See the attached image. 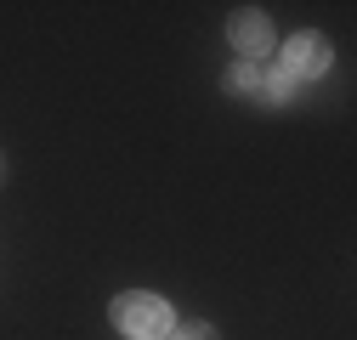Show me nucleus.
<instances>
[{
  "label": "nucleus",
  "instance_id": "423d86ee",
  "mask_svg": "<svg viewBox=\"0 0 357 340\" xmlns=\"http://www.w3.org/2000/svg\"><path fill=\"white\" fill-rule=\"evenodd\" d=\"M170 340H215V334H210V323H176Z\"/></svg>",
  "mask_w": 357,
  "mask_h": 340
},
{
  "label": "nucleus",
  "instance_id": "f03ea898",
  "mask_svg": "<svg viewBox=\"0 0 357 340\" xmlns=\"http://www.w3.org/2000/svg\"><path fill=\"white\" fill-rule=\"evenodd\" d=\"M329 68V40L324 34H295L289 46H284V74L289 79H312V74H324Z\"/></svg>",
  "mask_w": 357,
  "mask_h": 340
},
{
  "label": "nucleus",
  "instance_id": "f257e3e1",
  "mask_svg": "<svg viewBox=\"0 0 357 340\" xmlns=\"http://www.w3.org/2000/svg\"><path fill=\"white\" fill-rule=\"evenodd\" d=\"M114 329L130 334V340H165V334L176 329V318H170V307L159 301V295L130 289V295H119V301H114Z\"/></svg>",
  "mask_w": 357,
  "mask_h": 340
},
{
  "label": "nucleus",
  "instance_id": "39448f33",
  "mask_svg": "<svg viewBox=\"0 0 357 340\" xmlns=\"http://www.w3.org/2000/svg\"><path fill=\"white\" fill-rule=\"evenodd\" d=\"M227 91H261V68H255V63H238V68L227 74Z\"/></svg>",
  "mask_w": 357,
  "mask_h": 340
},
{
  "label": "nucleus",
  "instance_id": "7ed1b4c3",
  "mask_svg": "<svg viewBox=\"0 0 357 340\" xmlns=\"http://www.w3.org/2000/svg\"><path fill=\"white\" fill-rule=\"evenodd\" d=\"M233 46H238L244 57H261L266 46H273V23H266L261 12H238V17H233Z\"/></svg>",
  "mask_w": 357,
  "mask_h": 340
},
{
  "label": "nucleus",
  "instance_id": "20e7f679",
  "mask_svg": "<svg viewBox=\"0 0 357 340\" xmlns=\"http://www.w3.org/2000/svg\"><path fill=\"white\" fill-rule=\"evenodd\" d=\"M261 91H266V97H273V102H289V97H295V79H289L284 68H273V74H266V79H261Z\"/></svg>",
  "mask_w": 357,
  "mask_h": 340
}]
</instances>
